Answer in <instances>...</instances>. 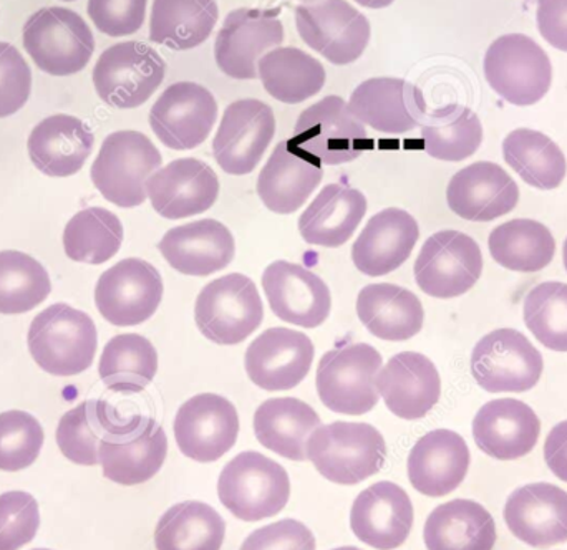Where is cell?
Wrapping results in <instances>:
<instances>
[{
    "label": "cell",
    "instance_id": "1",
    "mask_svg": "<svg viewBox=\"0 0 567 550\" xmlns=\"http://www.w3.org/2000/svg\"><path fill=\"white\" fill-rule=\"evenodd\" d=\"M307 459L330 482L359 485L385 465V439L369 423L320 425L307 439Z\"/></svg>",
    "mask_w": 567,
    "mask_h": 550
},
{
    "label": "cell",
    "instance_id": "2",
    "mask_svg": "<svg viewBox=\"0 0 567 550\" xmlns=\"http://www.w3.org/2000/svg\"><path fill=\"white\" fill-rule=\"evenodd\" d=\"M30 355L43 372L73 376L92 366L99 333L89 313L66 303H55L30 323Z\"/></svg>",
    "mask_w": 567,
    "mask_h": 550
},
{
    "label": "cell",
    "instance_id": "3",
    "mask_svg": "<svg viewBox=\"0 0 567 550\" xmlns=\"http://www.w3.org/2000/svg\"><path fill=\"white\" fill-rule=\"evenodd\" d=\"M162 163V153L148 136L123 129L106 136L90 176L106 201L118 208H136L148 199L146 181Z\"/></svg>",
    "mask_w": 567,
    "mask_h": 550
},
{
    "label": "cell",
    "instance_id": "4",
    "mask_svg": "<svg viewBox=\"0 0 567 550\" xmlns=\"http://www.w3.org/2000/svg\"><path fill=\"white\" fill-rule=\"evenodd\" d=\"M219 501L246 522L278 516L290 498L289 475L279 463L256 452H245L223 468Z\"/></svg>",
    "mask_w": 567,
    "mask_h": 550
},
{
    "label": "cell",
    "instance_id": "5",
    "mask_svg": "<svg viewBox=\"0 0 567 550\" xmlns=\"http://www.w3.org/2000/svg\"><path fill=\"white\" fill-rule=\"evenodd\" d=\"M23 46L42 72L69 76L89 65L95 52V37L73 10L43 7L23 25Z\"/></svg>",
    "mask_w": 567,
    "mask_h": 550
},
{
    "label": "cell",
    "instance_id": "6",
    "mask_svg": "<svg viewBox=\"0 0 567 550\" xmlns=\"http://www.w3.org/2000/svg\"><path fill=\"white\" fill-rule=\"evenodd\" d=\"M382 355L369 343L330 350L317 366L320 402L340 415L360 416L372 412L380 399L377 390Z\"/></svg>",
    "mask_w": 567,
    "mask_h": 550
},
{
    "label": "cell",
    "instance_id": "7",
    "mask_svg": "<svg viewBox=\"0 0 567 550\" xmlns=\"http://www.w3.org/2000/svg\"><path fill=\"white\" fill-rule=\"evenodd\" d=\"M483 70L489 86L512 105H535L551 89V60L525 33L498 37L486 50Z\"/></svg>",
    "mask_w": 567,
    "mask_h": 550
},
{
    "label": "cell",
    "instance_id": "8",
    "mask_svg": "<svg viewBox=\"0 0 567 550\" xmlns=\"http://www.w3.org/2000/svg\"><path fill=\"white\" fill-rule=\"evenodd\" d=\"M265 307L258 287L248 276L229 274L199 292L195 320L199 332L218 345H238L259 329Z\"/></svg>",
    "mask_w": 567,
    "mask_h": 550
},
{
    "label": "cell",
    "instance_id": "9",
    "mask_svg": "<svg viewBox=\"0 0 567 550\" xmlns=\"http://www.w3.org/2000/svg\"><path fill=\"white\" fill-rule=\"evenodd\" d=\"M166 76V62L143 42H122L100 55L93 69V85L106 105L138 108L148 102Z\"/></svg>",
    "mask_w": 567,
    "mask_h": 550
},
{
    "label": "cell",
    "instance_id": "10",
    "mask_svg": "<svg viewBox=\"0 0 567 550\" xmlns=\"http://www.w3.org/2000/svg\"><path fill=\"white\" fill-rule=\"evenodd\" d=\"M297 32L307 46L333 65L357 62L372 35L369 19L347 0H310L293 10Z\"/></svg>",
    "mask_w": 567,
    "mask_h": 550
},
{
    "label": "cell",
    "instance_id": "11",
    "mask_svg": "<svg viewBox=\"0 0 567 550\" xmlns=\"http://www.w3.org/2000/svg\"><path fill=\"white\" fill-rule=\"evenodd\" d=\"M292 142L327 166L343 165L372 148L365 125L349 110L346 100L329 95L300 113Z\"/></svg>",
    "mask_w": 567,
    "mask_h": 550
},
{
    "label": "cell",
    "instance_id": "12",
    "mask_svg": "<svg viewBox=\"0 0 567 550\" xmlns=\"http://www.w3.org/2000/svg\"><path fill=\"white\" fill-rule=\"evenodd\" d=\"M542 352L515 329L483 336L472 353V375L489 393H525L542 380Z\"/></svg>",
    "mask_w": 567,
    "mask_h": 550
},
{
    "label": "cell",
    "instance_id": "13",
    "mask_svg": "<svg viewBox=\"0 0 567 550\" xmlns=\"http://www.w3.org/2000/svg\"><path fill=\"white\" fill-rule=\"evenodd\" d=\"M219 106L206 86L195 82L169 85L150 112V126L169 149L198 148L218 122Z\"/></svg>",
    "mask_w": 567,
    "mask_h": 550
},
{
    "label": "cell",
    "instance_id": "14",
    "mask_svg": "<svg viewBox=\"0 0 567 550\" xmlns=\"http://www.w3.org/2000/svg\"><path fill=\"white\" fill-rule=\"evenodd\" d=\"M275 135L276 116L268 103L236 100L226 106L213 139V155L228 175H249L258 168Z\"/></svg>",
    "mask_w": 567,
    "mask_h": 550
},
{
    "label": "cell",
    "instance_id": "15",
    "mask_svg": "<svg viewBox=\"0 0 567 550\" xmlns=\"http://www.w3.org/2000/svg\"><path fill=\"white\" fill-rule=\"evenodd\" d=\"M413 272L426 295L455 299L478 282L483 272L482 249L463 232H436L423 245Z\"/></svg>",
    "mask_w": 567,
    "mask_h": 550
},
{
    "label": "cell",
    "instance_id": "16",
    "mask_svg": "<svg viewBox=\"0 0 567 550\" xmlns=\"http://www.w3.org/2000/svg\"><path fill=\"white\" fill-rule=\"evenodd\" d=\"M163 290V279L155 266L143 259H123L100 276L96 309L112 325H140L155 315Z\"/></svg>",
    "mask_w": 567,
    "mask_h": 550
},
{
    "label": "cell",
    "instance_id": "17",
    "mask_svg": "<svg viewBox=\"0 0 567 550\" xmlns=\"http://www.w3.org/2000/svg\"><path fill=\"white\" fill-rule=\"evenodd\" d=\"M176 445L186 458L215 463L238 442L239 416L228 398L202 393L183 403L173 423Z\"/></svg>",
    "mask_w": 567,
    "mask_h": 550
},
{
    "label": "cell",
    "instance_id": "18",
    "mask_svg": "<svg viewBox=\"0 0 567 550\" xmlns=\"http://www.w3.org/2000/svg\"><path fill=\"white\" fill-rule=\"evenodd\" d=\"M284 42L278 13L262 9H236L226 15L215 40V60L235 80L258 79L259 60Z\"/></svg>",
    "mask_w": 567,
    "mask_h": 550
},
{
    "label": "cell",
    "instance_id": "19",
    "mask_svg": "<svg viewBox=\"0 0 567 550\" xmlns=\"http://www.w3.org/2000/svg\"><path fill=\"white\" fill-rule=\"evenodd\" d=\"M313 353L316 346L306 333L272 326L246 350V372L266 392H287L309 375Z\"/></svg>",
    "mask_w": 567,
    "mask_h": 550
},
{
    "label": "cell",
    "instance_id": "20",
    "mask_svg": "<svg viewBox=\"0 0 567 550\" xmlns=\"http://www.w3.org/2000/svg\"><path fill=\"white\" fill-rule=\"evenodd\" d=\"M219 179L208 163L182 158L159 168L146 181V195L162 218L178 221L203 215L218 201Z\"/></svg>",
    "mask_w": 567,
    "mask_h": 550
},
{
    "label": "cell",
    "instance_id": "21",
    "mask_svg": "<svg viewBox=\"0 0 567 550\" xmlns=\"http://www.w3.org/2000/svg\"><path fill=\"white\" fill-rule=\"evenodd\" d=\"M347 105L362 125L386 135L412 132L426 118L422 90L393 76H379L360 83Z\"/></svg>",
    "mask_w": 567,
    "mask_h": 550
},
{
    "label": "cell",
    "instance_id": "22",
    "mask_svg": "<svg viewBox=\"0 0 567 550\" xmlns=\"http://www.w3.org/2000/svg\"><path fill=\"white\" fill-rule=\"evenodd\" d=\"M262 289L278 319L302 329H317L332 309L329 287L309 269L276 261L262 274Z\"/></svg>",
    "mask_w": 567,
    "mask_h": 550
},
{
    "label": "cell",
    "instance_id": "23",
    "mask_svg": "<svg viewBox=\"0 0 567 550\" xmlns=\"http://www.w3.org/2000/svg\"><path fill=\"white\" fill-rule=\"evenodd\" d=\"M350 528L355 538L370 548L399 549L413 528L412 499L395 482H375L353 501Z\"/></svg>",
    "mask_w": 567,
    "mask_h": 550
},
{
    "label": "cell",
    "instance_id": "24",
    "mask_svg": "<svg viewBox=\"0 0 567 550\" xmlns=\"http://www.w3.org/2000/svg\"><path fill=\"white\" fill-rule=\"evenodd\" d=\"M377 390L390 413L406 422H416L425 418L440 402L442 380L429 356L402 352L380 369Z\"/></svg>",
    "mask_w": 567,
    "mask_h": 550
},
{
    "label": "cell",
    "instance_id": "25",
    "mask_svg": "<svg viewBox=\"0 0 567 550\" xmlns=\"http://www.w3.org/2000/svg\"><path fill=\"white\" fill-rule=\"evenodd\" d=\"M450 209L466 221L489 222L518 206L515 179L496 163L478 162L460 169L446 188Z\"/></svg>",
    "mask_w": 567,
    "mask_h": 550
},
{
    "label": "cell",
    "instance_id": "26",
    "mask_svg": "<svg viewBox=\"0 0 567 550\" xmlns=\"http://www.w3.org/2000/svg\"><path fill=\"white\" fill-rule=\"evenodd\" d=\"M168 456L165 429L148 416L138 428L106 435L100 443V465L110 481L136 486L158 475Z\"/></svg>",
    "mask_w": 567,
    "mask_h": 550
},
{
    "label": "cell",
    "instance_id": "27",
    "mask_svg": "<svg viewBox=\"0 0 567 550\" xmlns=\"http://www.w3.org/2000/svg\"><path fill=\"white\" fill-rule=\"evenodd\" d=\"M505 521L519 541L551 548L567 541V492L549 482L516 489L505 506Z\"/></svg>",
    "mask_w": 567,
    "mask_h": 550
},
{
    "label": "cell",
    "instance_id": "28",
    "mask_svg": "<svg viewBox=\"0 0 567 550\" xmlns=\"http://www.w3.org/2000/svg\"><path fill=\"white\" fill-rule=\"evenodd\" d=\"M322 163L290 139L276 146L258 179V195L269 211L292 215L322 183Z\"/></svg>",
    "mask_w": 567,
    "mask_h": 550
},
{
    "label": "cell",
    "instance_id": "29",
    "mask_svg": "<svg viewBox=\"0 0 567 550\" xmlns=\"http://www.w3.org/2000/svg\"><path fill=\"white\" fill-rule=\"evenodd\" d=\"M158 249L179 274L206 277L231 264L236 242L223 222L202 219L169 229L159 241Z\"/></svg>",
    "mask_w": 567,
    "mask_h": 550
},
{
    "label": "cell",
    "instance_id": "30",
    "mask_svg": "<svg viewBox=\"0 0 567 550\" xmlns=\"http://www.w3.org/2000/svg\"><path fill=\"white\" fill-rule=\"evenodd\" d=\"M542 422L535 409L515 398L486 403L473 419V438L485 455L515 461L535 449Z\"/></svg>",
    "mask_w": 567,
    "mask_h": 550
},
{
    "label": "cell",
    "instance_id": "31",
    "mask_svg": "<svg viewBox=\"0 0 567 550\" xmlns=\"http://www.w3.org/2000/svg\"><path fill=\"white\" fill-rule=\"evenodd\" d=\"M420 238L416 219L399 208L370 218L352 248V261L363 276L382 277L402 268Z\"/></svg>",
    "mask_w": 567,
    "mask_h": 550
},
{
    "label": "cell",
    "instance_id": "32",
    "mask_svg": "<svg viewBox=\"0 0 567 550\" xmlns=\"http://www.w3.org/2000/svg\"><path fill=\"white\" fill-rule=\"evenodd\" d=\"M468 445L452 429L426 433L409 456L410 482L430 498H443L455 491L468 475Z\"/></svg>",
    "mask_w": 567,
    "mask_h": 550
},
{
    "label": "cell",
    "instance_id": "33",
    "mask_svg": "<svg viewBox=\"0 0 567 550\" xmlns=\"http://www.w3.org/2000/svg\"><path fill=\"white\" fill-rule=\"evenodd\" d=\"M92 129L70 115H53L32 129L27 143L33 166L52 178L76 175L93 152Z\"/></svg>",
    "mask_w": 567,
    "mask_h": 550
},
{
    "label": "cell",
    "instance_id": "34",
    "mask_svg": "<svg viewBox=\"0 0 567 550\" xmlns=\"http://www.w3.org/2000/svg\"><path fill=\"white\" fill-rule=\"evenodd\" d=\"M357 315L385 342H405L423 329L425 310L415 293L395 283H370L357 297Z\"/></svg>",
    "mask_w": 567,
    "mask_h": 550
},
{
    "label": "cell",
    "instance_id": "35",
    "mask_svg": "<svg viewBox=\"0 0 567 550\" xmlns=\"http://www.w3.org/2000/svg\"><path fill=\"white\" fill-rule=\"evenodd\" d=\"M365 212L363 193L342 185H329L300 216L299 232L307 245L340 248L352 238Z\"/></svg>",
    "mask_w": 567,
    "mask_h": 550
},
{
    "label": "cell",
    "instance_id": "36",
    "mask_svg": "<svg viewBox=\"0 0 567 550\" xmlns=\"http://www.w3.org/2000/svg\"><path fill=\"white\" fill-rule=\"evenodd\" d=\"M423 541L429 550H493L495 519L478 502L455 499L429 516Z\"/></svg>",
    "mask_w": 567,
    "mask_h": 550
},
{
    "label": "cell",
    "instance_id": "37",
    "mask_svg": "<svg viewBox=\"0 0 567 550\" xmlns=\"http://www.w3.org/2000/svg\"><path fill=\"white\" fill-rule=\"evenodd\" d=\"M320 425L316 409L297 398L268 399L255 413L258 442L290 461H307V439Z\"/></svg>",
    "mask_w": 567,
    "mask_h": 550
},
{
    "label": "cell",
    "instance_id": "38",
    "mask_svg": "<svg viewBox=\"0 0 567 550\" xmlns=\"http://www.w3.org/2000/svg\"><path fill=\"white\" fill-rule=\"evenodd\" d=\"M218 19L216 0H153L150 40L186 52L212 37Z\"/></svg>",
    "mask_w": 567,
    "mask_h": 550
},
{
    "label": "cell",
    "instance_id": "39",
    "mask_svg": "<svg viewBox=\"0 0 567 550\" xmlns=\"http://www.w3.org/2000/svg\"><path fill=\"white\" fill-rule=\"evenodd\" d=\"M258 79L272 98L297 105L322 92L327 73L310 53L296 46H278L259 60Z\"/></svg>",
    "mask_w": 567,
    "mask_h": 550
},
{
    "label": "cell",
    "instance_id": "40",
    "mask_svg": "<svg viewBox=\"0 0 567 550\" xmlns=\"http://www.w3.org/2000/svg\"><path fill=\"white\" fill-rule=\"evenodd\" d=\"M226 522L202 501L172 506L155 529L156 550H221Z\"/></svg>",
    "mask_w": 567,
    "mask_h": 550
},
{
    "label": "cell",
    "instance_id": "41",
    "mask_svg": "<svg viewBox=\"0 0 567 550\" xmlns=\"http://www.w3.org/2000/svg\"><path fill=\"white\" fill-rule=\"evenodd\" d=\"M158 372V353L145 336L123 333L113 336L100 359L99 373L103 385L113 393L136 395L152 385Z\"/></svg>",
    "mask_w": 567,
    "mask_h": 550
},
{
    "label": "cell",
    "instance_id": "42",
    "mask_svg": "<svg viewBox=\"0 0 567 550\" xmlns=\"http://www.w3.org/2000/svg\"><path fill=\"white\" fill-rule=\"evenodd\" d=\"M489 255L503 268L515 272H539L551 264L556 239L543 222L513 219L493 229Z\"/></svg>",
    "mask_w": 567,
    "mask_h": 550
},
{
    "label": "cell",
    "instance_id": "43",
    "mask_svg": "<svg viewBox=\"0 0 567 550\" xmlns=\"http://www.w3.org/2000/svg\"><path fill=\"white\" fill-rule=\"evenodd\" d=\"M505 162L533 188L551 191L566 178L565 153L545 133L519 128L503 142Z\"/></svg>",
    "mask_w": 567,
    "mask_h": 550
},
{
    "label": "cell",
    "instance_id": "44",
    "mask_svg": "<svg viewBox=\"0 0 567 550\" xmlns=\"http://www.w3.org/2000/svg\"><path fill=\"white\" fill-rule=\"evenodd\" d=\"M425 152L440 162H463L478 152L482 120L468 106L449 105L426 116L422 125Z\"/></svg>",
    "mask_w": 567,
    "mask_h": 550
},
{
    "label": "cell",
    "instance_id": "45",
    "mask_svg": "<svg viewBox=\"0 0 567 550\" xmlns=\"http://www.w3.org/2000/svg\"><path fill=\"white\" fill-rule=\"evenodd\" d=\"M123 226L109 209L89 208L73 216L63 232L66 258L83 264H105L118 255Z\"/></svg>",
    "mask_w": 567,
    "mask_h": 550
},
{
    "label": "cell",
    "instance_id": "46",
    "mask_svg": "<svg viewBox=\"0 0 567 550\" xmlns=\"http://www.w3.org/2000/svg\"><path fill=\"white\" fill-rule=\"evenodd\" d=\"M52 292L49 272L30 256L0 252V313L19 315L39 307Z\"/></svg>",
    "mask_w": 567,
    "mask_h": 550
},
{
    "label": "cell",
    "instance_id": "47",
    "mask_svg": "<svg viewBox=\"0 0 567 550\" xmlns=\"http://www.w3.org/2000/svg\"><path fill=\"white\" fill-rule=\"evenodd\" d=\"M105 435L100 399H86L60 419L56 445L62 455L75 465L96 466L100 465V443Z\"/></svg>",
    "mask_w": 567,
    "mask_h": 550
},
{
    "label": "cell",
    "instance_id": "48",
    "mask_svg": "<svg viewBox=\"0 0 567 550\" xmlns=\"http://www.w3.org/2000/svg\"><path fill=\"white\" fill-rule=\"evenodd\" d=\"M525 323L546 349L567 352V283L536 286L525 299Z\"/></svg>",
    "mask_w": 567,
    "mask_h": 550
},
{
    "label": "cell",
    "instance_id": "49",
    "mask_svg": "<svg viewBox=\"0 0 567 550\" xmlns=\"http://www.w3.org/2000/svg\"><path fill=\"white\" fill-rule=\"evenodd\" d=\"M43 429L30 413H0V471L17 473L29 468L39 458Z\"/></svg>",
    "mask_w": 567,
    "mask_h": 550
},
{
    "label": "cell",
    "instance_id": "50",
    "mask_svg": "<svg viewBox=\"0 0 567 550\" xmlns=\"http://www.w3.org/2000/svg\"><path fill=\"white\" fill-rule=\"evenodd\" d=\"M40 526L39 502L29 492L0 496V550H19L35 538Z\"/></svg>",
    "mask_w": 567,
    "mask_h": 550
},
{
    "label": "cell",
    "instance_id": "51",
    "mask_svg": "<svg viewBox=\"0 0 567 550\" xmlns=\"http://www.w3.org/2000/svg\"><path fill=\"white\" fill-rule=\"evenodd\" d=\"M32 72L22 53L0 42V118L12 116L29 102Z\"/></svg>",
    "mask_w": 567,
    "mask_h": 550
},
{
    "label": "cell",
    "instance_id": "52",
    "mask_svg": "<svg viewBox=\"0 0 567 550\" xmlns=\"http://www.w3.org/2000/svg\"><path fill=\"white\" fill-rule=\"evenodd\" d=\"M148 0H89V15L100 32L128 37L145 23Z\"/></svg>",
    "mask_w": 567,
    "mask_h": 550
},
{
    "label": "cell",
    "instance_id": "53",
    "mask_svg": "<svg viewBox=\"0 0 567 550\" xmlns=\"http://www.w3.org/2000/svg\"><path fill=\"white\" fill-rule=\"evenodd\" d=\"M239 550H316V538L302 522L284 519L249 535Z\"/></svg>",
    "mask_w": 567,
    "mask_h": 550
},
{
    "label": "cell",
    "instance_id": "54",
    "mask_svg": "<svg viewBox=\"0 0 567 550\" xmlns=\"http://www.w3.org/2000/svg\"><path fill=\"white\" fill-rule=\"evenodd\" d=\"M536 22L549 45L567 52V0H538Z\"/></svg>",
    "mask_w": 567,
    "mask_h": 550
},
{
    "label": "cell",
    "instance_id": "55",
    "mask_svg": "<svg viewBox=\"0 0 567 550\" xmlns=\"http://www.w3.org/2000/svg\"><path fill=\"white\" fill-rule=\"evenodd\" d=\"M545 459L555 476L567 482V422L558 423L549 432L545 443Z\"/></svg>",
    "mask_w": 567,
    "mask_h": 550
},
{
    "label": "cell",
    "instance_id": "56",
    "mask_svg": "<svg viewBox=\"0 0 567 550\" xmlns=\"http://www.w3.org/2000/svg\"><path fill=\"white\" fill-rule=\"evenodd\" d=\"M353 2L359 3V6L367 7V9H386V7L392 6L395 0H353Z\"/></svg>",
    "mask_w": 567,
    "mask_h": 550
},
{
    "label": "cell",
    "instance_id": "57",
    "mask_svg": "<svg viewBox=\"0 0 567 550\" xmlns=\"http://www.w3.org/2000/svg\"><path fill=\"white\" fill-rule=\"evenodd\" d=\"M563 259H565V268H566V271H567V238H566V241H565V248H563Z\"/></svg>",
    "mask_w": 567,
    "mask_h": 550
},
{
    "label": "cell",
    "instance_id": "58",
    "mask_svg": "<svg viewBox=\"0 0 567 550\" xmlns=\"http://www.w3.org/2000/svg\"><path fill=\"white\" fill-rule=\"evenodd\" d=\"M333 550H362V549H357V548H339V549H333Z\"/></svg>",
    "mask_w": 567,
    "mask_h": 550
},
{
    "label": "cell",
    "instance_id": "59",
    "mask_svg": "<svg viewBox=\"0 0 567 550\" xmlns=\"http://www.w3.org/2000/svg\"><path fill=\"white\" fill-rule=\"evenodd\" d=\"M300 2H310V0H300Z\"/></svg>",
    "mask_w": 567,
    "mask_h": 550
},
{
    "label": "cell",
    "instance_id": "60",
    "mask_svg": "<svg viewBox=\"0 0 567 550\" xmlns=\"http://www.w3.org/2000/svg\"><path fill=\"white\" fill-rule=\"evenodd\" d=\"M65 2H73V0H65Z\"/></svg>",
    "mask_w": 567,
    "mask_h": 550
},
{
    "label": "cell",
    "instance_id": "61",
    "mask_svg": "<svg viewBox=\"0 0 567 550\" xmlns=\"http://www.w3.org/2000/svg\"><path fill=\"white\" fill-rule=\"evenodd\" d=\"M33 550H49V549H33Z\"/></svg>",
    "mask_w": 567,
    "mask_h": 550
}]
</instances>
